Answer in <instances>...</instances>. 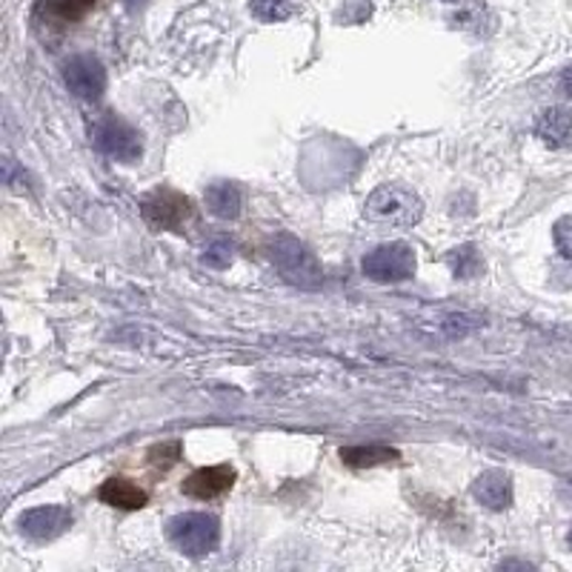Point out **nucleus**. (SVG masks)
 Listing matches in <instances>:
<instances>
[{"mask_svg": "<svg viewBox=\"0 0 572 572\" xmlns=\"http://www.w3.org/2000/svg\"><path fill=\"white\" fill-rule=\"evenodd\" d=\"M367 218L372 224L392 226V230H412L424 218V203L412 189L384 183L367 198Z\"/></svg>", "mask_w": 572, "mask_h": 572, "instance_id": "obj_1", "label": "nucleus"}, {"mask_svg": "<svg viewBox=\"0 0 572 572\" xmlns=\"http://www.w3.org/2000/svg\"><path fill=\"white\" fill-rule=\"evenodd\" d=\"M269 258H273L280 278L289 280V284L300 286V289H318V286H321V264H318L313 252L300 244L298 237L289 235V232H280V235H275L273 241H269Z\"/></svg>", "mask_w": 572, "mask_h": 572, "instance_id": "obj_2", "label": "nucleus"}, {"mask_svg": "<svg viewBox=\"0 0 572 572\" xmlns=\"http://www.w3.org/2000/svg\"><path fill=\"white\" fill-rule=\"evenodd\" d=\"M169 544L189 559H203L221 544V523L206 512H183L167 523Z\"/></svg>", "mask_w": 572, "mask_h": 572, "instance_id": "obj_3", "label": "nucleus"}, {"mask_svg": "<svg viewBox=\"0 0 572 572\" xmlns=\"http://www.w3.org/2000/svg\"><path fill=\"white\" fill-rule=\"evenodd\" d=\"M92 138H95L98 152H104L106 158H113V161L120 163H135L140 158V152H144L138 129H135L133 124H126L120 115L113 113L104 115V118L95 124Z\"/></svg>", "mask_w": 572, "mask_h": 572, "instance_id": "obj_4", "label": "nucleus"}, {"mask_svg": "<svg viewBox=\"0 0 572 572\" xmlns=\"http://www.w3.org/2000/svg\"><path fill=\"white\" fill-rule=\"evenodd\" d=\"M140 215L155 230H167V232H183L187 221L192 218V201L174 189L163 187L149 192L144 201H140Z\"/></svg>", "mask_w": 572, "mask_h": 572, "instance_id": "obj_5", "label": "nucleus"}, {"mask_svg": "<svg viewBox=\"0 0 572 572\" xmlns=\"http://www.w3.org/2000/svg\"><path fill=\"white\" fill-rule=\"evenodd\" d=\"M363 275L378 284H399L415 275V250L410 244H384L372 250L361 264Z\"/></svg>", "mask_w": 572, "mask_h": 572, "instance_id": "obj_6", "label": "nucleus"}, {"mask_svg": "<svg viewBox=\"0 0 572 572\" xmlns=\"http://www.w3.org/2000/svg\"><path fill=\"white\" fill-rule=\"evenodd\" d=\"M63 81L70 86V92L81 100H95L104 98L106 92V70L104 63L95 55H75L63 63Z\"/></svg>", "mask_w": 572, "mask_h": 572, "instance_id": "obj_7", "label": "nucleus"}, {"mask_svg": "<svg viewBox=\"0 0 572 572\" xmlns=\"http://www.w3.org/2000/svg\"><path fill=\"white\" fill-rule=\"evenodd\" d=\"M18 527H21L23 536H29L32 541H55L57 536L72 527V512L66 507H35V510H27L18 518Z\"/></svg>", "mask_w": 572, "mask_h": 572, "instance_id": "obj_8", "label": "nucleus"}, {"mask_svg": "<svg viewBox=\"0 0 572 572\" xmlns=\"http://www.w3.org/2000/svg\"><path fill=\"white\" fill-rule=\"evenodd\" d=\"M235 469L230 464H218V467H203L198 473H192L183 481V496L198 498V501H212V498L224 496L226 489H232L235 484Z\"/></svg>", "mask_w": 572, "mask_h": 572, "instance_id": "obj_9", "label": "nucleus"}, {"mask_svg": "<svg viewBox=\"0 0 572 572\" xmlns=\"http://www.w3.org/2000/svg\"><path fill=\"white\" fill-rule=\"evenodd\" d=\"M475 501L484 504L487 510L501 512L512 504V481L504 469H487L473 481Z\"/></svg>", "mask_w": 572, "mask_h": 572, "instance_id": "obj_10", "label": "nucleus"}, {"mask_svg": "<svg viewBox=\"0 0 572 572\" xmlns=\"http://www.w3.org/2000/svg\"><path fill=\"white\" fill-rule=\"evenodd\" d=\"M536 135L544 140L550 149H564L572 140V113L564 106H550L538 115Z\"/></svg>", "mask_w": 572, "mask_h": 572, "instance_id": "obj_11", "label": "nucleus"}, {"mask_svg": "<svg viewBox=\"0 0 572 572\" xmlns=\"http://www.w3.org/2000/svg\"><path fill=\"white\" fill-rule=\"evenodd\" d=\"M98 498L109 507H118V510H140L147 507L149 496L138 484H133L129 478H109L98 487Z\"/></svg>", "mask_w": 572, "mask_h": 572, "instance_id": "obj_12", "label": "nucleus"}, {"mask_svg": "<svg viewBox=\"0 0 572 572\" xmlns=\"http://www.w3.org/2000/svg\"><path fill=\"white\" fill-rule=\"evenodd\" d=\"M203 201H206V210L215 218H224V221H232V218L241 215V189L232 181H215L206 187L203 192Z\"/></svg>", "mask_w": 572, "mask_h": 572, "instance_id": "obj_13", "label": "nucleus"}, {"mask_svg": "<svg viewBox=\"0 0 572 572\" xmlns=\"http://www.w3.org/2000/svg\"><path fill=\"white\" fill-rule=\"evenodd\" d=\"M399 449H390V447H378V444H372V447H343L341 449V460L347 464V467H356V469H363V467H378V464H392V460H399Z\"/></svg>", "mask_w": 572, "mask_h": 572, "instance_id": "obj_14", "label": "nucleus"}, {"mask_svg": "<svg viewBox=\"0 0 572 572\" xmlns=\"http://www.w3.org/2000/svg\"><path fill=\"white\" fill-rule=\"evenodd\" d=\"M98 0H41V14L57 23H77Z\"/></svg>", "mask_w": 572, "mask_h": 572, "instance_id": "obj_15", "label": "nucleus"}, {"mask_svg": "<svg viewBox=\"0 0 572 572\" xmlns=\"http://www.w3.org/2000/svg\"><path fill=\"white\" fill-rule=\"evenodd\" d=\"M444 261H447V264H449V269H453L455 278H460V280L478 278V275L484 273L481 252H478V246H473V244L458 246V250L449 252V255Z\"/></svg>", "mask_w": 572, "mask_h": 572, "instance_id": "obj_16", "label": "nucleus"}, {"mask_svg": "<svg viewBox=\"0 0 572 572\" xmlns=\"http://www.w3.org/2000/svg\"><path fill=\"white\" fill-rule=\"evenodd\" d=\"M250 12L264 23H278L286 21V18H293L295 7L293 0H252Z\"/></svg>", "mask_w": 572, "mask_h": 572, "instance_id": "obj_17", "label": "nucleus"}, {"mask_svg": "<svg viewBox=\"0 0 572 572\" xmlns=\"http://www.w3.org/2000/svg\"><path fill=\"white\" fill-rule=\"evenodd\" d=\"M203 264L212 269H226L232 264V241L226 237H212L210 244L203 246Z\"/></svg>", "mask_w": 572, "mask_h": 572, "instance_id": "obj_18", "label": "nucleus"}, {"mask_svg": "<svg viewBox=\"0 0 572 572\" xmlns=\"http://www.w3.org/2000/svg\"><path fill=\"white\" fill-rule=\"evenodd\" d=\"M178 460H181V441H169V444L149 449V464L161 469V473H167L169 467H174Z\"/></svg>", "mask_w": 572, "mask_h": 572, "instance_id": "obj_19", "label": "nucleus"}, {"mask_svg": "<svg viewBox=\"0 0 572 572\" xmlns=\"http://www.w3.org/2000/svg\"><path fill=\"white\" fill-rule=\"evenodd\" d=\"M552 241H555V250L561 252V258L572 261V215H564L561 221H555Z\"/></svg>", "mask_w": 572, "mask_h": 572, "instance_id": "obj_20", "label": "nucleus"}, {"mask_svg": "<svg viewBox=\"0 0 572 572\" xmlns=\"http://www.w3.org/2000/svg\"><path fill=\"white\" fill-rule=\"evenodd\" d=\"M481 21H484V3L478 0V3H473V9H467V12H460L458 18H455V27L469 29V32H475V35H484Z\"/></svg>", "mask_w": 572, "mask_h": 572, "instance_id": "obj_21", "label": "nucleus"}, {"mask_svg": "<svg viewBox=\"0 0 572 572\" xmlns=\"http://www.w3.org/2000/svg\"><path fill=\"white\" fill-rule=\"evenodd\" d=\"M559 86H561V92H564V95H570V98H572V66H566V70L561 72Z\"/></svg>", "mask_w": 572, "mask_h": 572, "instance_id": "obj_22", "label": "nucleus"}, {"mask_svg": "<svg viewBox=\"0 0 572 572\" xmlns=\"http://www.w3.org/2000/svg\"><path fill=\"white\" fill-rule=\"evenodd\" d=\"M566 544H570V550H572V530L566 532Z\"/></svg>", "mask_w": 572, "mask_h": 572, "instance_id": "obj_23", "label": "nucleus"}, {"mask_svg": "<svg viewBox=\"0 0 572 572\" xmlns=\"http://www.w3.org/2000/svg\"><path fill=\"white\" fill-rule=\"evenodd\" d=\"M444 3H458V0H444Z\"/></svg>", "mask_w": 572, "mask_h": 572, "instance_id": "obj_24", "label": "nucleus"}, {"mask_svg": "<svg viewBox=\"0 0 572 572\" xmlns=\"http://www.w3.org/2000/svg\"><path fill=\"white\" fill-rule=\"evenodd\" d=\"M129 3H140V0H129Z\"/></svg>", "mask_w": 572, "mask_h": 572, "instance_id": "obj_25", "label": "nucleus"}]
</instances>
